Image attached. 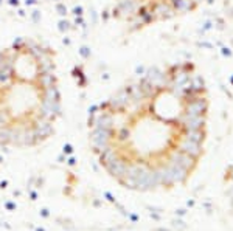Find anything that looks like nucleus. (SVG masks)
I'll use <instances>...</instances> for the list:
<instances>
[{
	"label": "nucleus",
	"instance_id": "obj_3",
	"mask_svg": "<svg viewBox=\"0 0 233 231\" xmlns=\"http://www.w3.org/2000/svg\"><path fill=\"white\" fill-rule=\"evenodd\" d=\"M205 0H109L112 19L127 33H141L151 26L193 14Z\"/></svg>",
	"mask_w": 233,
	"mask_h": 231
},
{
	"label": "nucleus",
	"instance_id": "obj_1",
	"mask_svg": "<svg viewBox=\"0 0 233 231\" xmlns=\"http://www.w3.org/2000/svg\"><path fill=\"white\" fill-rule=\"evenodd\" d=\"M208 113V82L197 64L166 62L129 78L89 110V147L123 188L169 189L196 171Z\"/></svg>",
	"mask_w": 233,
	"mask_h": 231
},
{
	"label": "nucleus",
	"instance_id": "obj_2",
	"mask_svg": "<svg viewBox=\"0 0 233 231\" xmlns=\"http://www.w3.org/2000/svg\"><path fill=\"white\" fill-rule=\"evenodd\" d=\"M56 50L23 36L0 48V146L33 149L48 141L62 116Z\"/></svg>",
	"mask_w": 233,
	"mask_h": 231
}]
</instances>
